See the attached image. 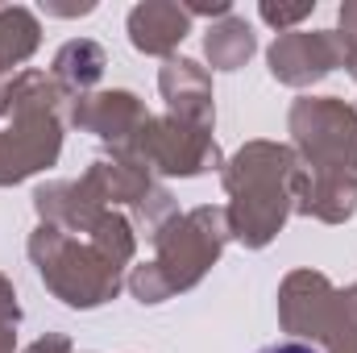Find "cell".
Here are the masks:
<instances>
[{"instance_id":"6da1fadb","label":"cell","mask_w":357,"mask_h":353,"mask_svg":"<svg viewBox=\"0 0 357 353\" xmlns=\"http://www.w3.org/2000/svg\"><path fill=\"white\" fill-rule=\"evenodd\" d=\"M262 353H316V350L312 345H299V341H282V345H270Z\"/></svg>"}]
</instances>
